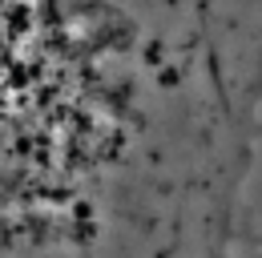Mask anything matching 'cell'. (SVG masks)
Masks as SVG:
<instances>
[{
	"label": "cell",
	"instance_id": "obj_1",
	"mask_svg": "<svg viewBox=\"0 0 262 258\" xmlns=\"http://www.w3.org/2000/svg\"><path fill=\"white\" fill-rule=\"evenodd\" d=\"M262 0H0V258H262Z\"/></svg>",
	"mask_w": 262,
	"mask_h": 258
}]
</instances>
